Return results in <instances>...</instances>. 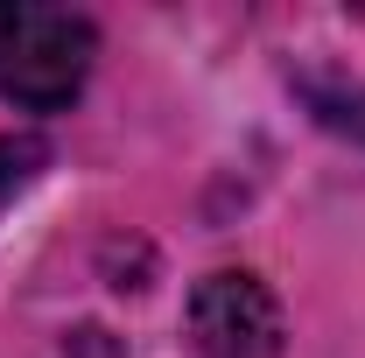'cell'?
Listing matches in <instances>:
<instances>
[{"mask_svg": "<svg viewBox=\"0 0 365 358\" xmlns=\"http://www.w3.org/2000/svg\"><path fill=\"white\" fill-rule=\"evenodd\" d=\"M91 56H98V36L85 14L0 0V98H14L29 113H56L85 91Z\"/></svg>", "mask_w": 365, "mask_h": 358, "instance_id": "1", "label": "cell"}, {"mask_svg": "<svg viewBox=\"0 0 365 358\" xmlns=\"http://www.w3.org/2000/svg\"><path fill=\"white\" fill-rule=\"evenodd\" d=\"M190 337L204 358H274L281 310L253 274H204L190 295Z\"/></svg>", "mask_w": 365, "mask_h": 358, "instance_id": "2", "label": "cell"}, {"mask_svg": "<svg viewBox=\"0 0 365 358\" xmlns=\"http://www.w3.org/2000/svg\"><path fill=\"white\" fill-rule=\"evenodd\" d=\"M43 162H49V148H43L36 134H0V211H7L29 183H36V169H43Z\"/></svg>", "mask_w": 365, "mask_h": 358, "instance_id": "3", "label": "cell"}, {"mask_svg": "<svg viewBox=\"0 0 365 358\" xmlns=\"http://www.w3.org/2000/svg\"><path fill=\"white\" fill-rule=\"evenodd\" d=\"M63 358H120V352H113L106 330H71V337H63Z\"/></svg>", "mask_w": 365, "mask_h": 358, "instance_id": "4", "label": "cell"}]
</instances>
